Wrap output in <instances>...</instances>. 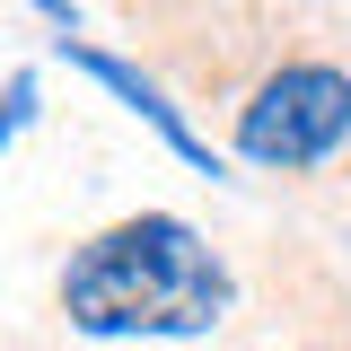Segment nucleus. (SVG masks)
I'll return each mask as SVG.
<instances>
[{"label": "nucleus", "mask_w": 351, "mask_h": 351, "mask_svg": "<svg viewBox=\"0 0 351 351\" xmlns=\"http://www.w3.org/2000/svg\"><path fill=\"white\" fill-rule=\"evenodd\" d=\"M62 53H71L80 71H97V80H106V88H114V97L132 106V114H141V123H158V132H167V149H176V158H193L202 176H219V158L202 149V141H193V132H184V114H176V106H167V97H158L149 80H141L132 62H114V53H97V44H62Z\"/></svg>", "instance_id": "nucleus-3"}, {"label": "nucleus", "mask_w": 351, "mask_h": 351, "mask_svg": "<svg viewBox=\"0 0 351 351\" xmlns=\"http://www.w3.org/2000/svg\"><path fill=\"white\" fill-rule=\"evenodd\" d=\"M343 132H351V80L334 62H281L237 114V149L255 167H316Z\"/></svg>", "instance_id": "nucleus-2"}, {"label": "nucleus", "mask_w": 351, "mask_h": 351, "mask_svg": "<svg viewBox=\"0 0 351 351\" xmlns=\"http://www.w3.org/2000/svg\"><path fill=\"white\" fill-rule=\"evenodd\" d=\"M27 106H36V80H9V106H0V149L18 141V123H27Z\"/></svg>", "instance_id": "nucleus-4"}, {"label": "nucleus", "mask_w": 351, "mask_h": 351, "mask_svg": "<svg viewBox=\"0 0 351 351\" xmlns=\"http://www.w3.org/2000/svg\"><path fill=\"white\" fill-rule=\"evenodd\" d=\"M62 307L80 334H202L228 307V272L184 219L141 211V219L97 228L71 255Z\"/></svg>", "instance_id": "nucleus-1"}]
</instances>
